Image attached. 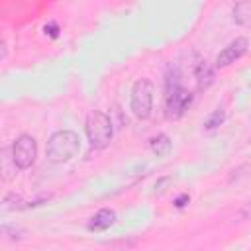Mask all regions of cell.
Listing matches in <instances>:
<instances>
[{
  "instance_id": "52a82bcc",
  "label": "cell",
  "mask_w": 251,
  "mask_h": 251,
  "mask_svg": "<svg viewBox=\"0 0 251 251\" xmlns=\"http://www.w3.org/2000/svg\"><path fill=\"white\" fill-rule=\"evenodd\" d=\"M114 222H116V212L110 210V208H102L90 218L88 229L90 231H106V229H110L114 226Z\"/></svg>"
},
{
  "instance_id": "4fadbf2b",
  "label": "cell",
  "mask_w": 251,
  "mask_h": 251,
  "mask_svg": "<svg viewBox=\"0 0 251 251\" xmlns=\"http://www.w3.org/2000/svg\"><path fill=\"white\" fill-rule=\"evenodd\" d=\"M237 216H239L241 220H251V200H249V202L239 210V214H237Z\"/></svg>"
},
{
  "instance_id": "7c38bea8",
  "label": "cell",
  "mask_w": 251,
  "mask_h": 251,
  "mask_svg": "<svg viewBox=\"0 0 251 251\" xmlns=\"http://www.w3.org/2000/svg\"><path fill=\"white\" fill-rule=\"evenodd\" d=\"M224 120H226V114H224V110H214L208 118H206V122H204V127L208 129V131H212V129H216V127H220L222 124H224Z\"/></svg>"
},
{
  "instance_id": "9c48e42d",
  "label": "cell",
  "mask_w": 251,
  "mask_h": 251,
  "mask_svg": "<svg viewBox=\"0 0 251 251\" xmlns=\"http://www.w3.org/2000/svg\"><path fill=\"white\" fill-rule=\"evenodd\" d=\"M233 20L239 25H251V0H239L233 6Z\"/></svg>"
},
{
  "instance_id": "8992f818",
  "label": "cell",
  "mask_w": 251,
  "mask_h": 251,
  "mask_svg": "<svg viewBox=\"0 0 251 251\" xmlns=\"http://www.w3.org/2000/svg\"><path fill=\"white\" fill-rule=\"evenodd\" d=\"M247 51V39L245 37H237L233 39L229 45H226L218 57H216V67L218 69H224V67H229L231 63H235L239 57H243Z\"/></svg>"
},
{
  "instance_id": "277c9868",
  "label": "cell",
  "mask_w": 251,
  "mask_h": 251,
  "mask_svg": "<svg viewBox=\"0 0 251 251\" xmlns=\"http://www.w3.org/2000/svg\"><path fill=\"white\" fill-rule=\"evenodd\" d=\"M153 94H155V86L149 78L135 80V84L131 88L129 108H131V112L137 120H147L151 116V112H153Z\"/></svg>"
},
{
  "instance_id": "ba28073f",
  "label": "cell",
  "mask_w": 251,
  "mask_h": 251,
  "mask_svg": "<svg viewBox=\"0 0 251 251\" xmlns=\"http://www.w3.org/2000/svg\"><path fill=\"white\" fill-rule=\"evenodd\" d=\"M194 76H196L198 90H206V88L214 82V69H212L206 61H202V63H198V67H196V71H194Z\"/></svg>"
},
{
  "instance_id": "5b68a950",
  "label": "cell",
  "mask_w": 251,
  "mask_h": 251,
  "mask_svg": "<svg viewBox=\"0 0 251 251\" xmlns=\"http://www.w3.org/2000/svg\"><path fill=\"white\" fill-rule=\"evenodd\" d=\"M12 161L18 169H29L37 157V143L29 133H22L12 143Z\"/></svg>"
},
{
  "instance_id": "30bf717a",
  "label": "cell",
  "mask_w": 251,
  "mask_h": 251,
  "mask_svg": "<svg viewBox=\"0 0 251 251\" xmlns=\"http://www.w3.org/2000/svg\"><path fill=\"white\" fill-rule=\"evenodd\" d=\"M149 147H151V151H153L157 157H167V155L171 153V139H169V135L159 133V135H155V137L149 141Z\"/></svg>"
},
{
  "instance_id": "6da1fadb",
  "label": "cell",
  "mask_w": 251,
  "mask_h": 251,
  "mask_svg": "<svg viewBox=\"0 0 251 251\" xmlns=\"http://www.w3.org/2000/svg\"><path fill=\"white\" fill-rule=\"evenodd\" d=\"M80 151V137L78 133L71 129H59L55 131L45 147V155L51 163H67Z\"/></svg>"
},
{
  "instance_id": "7a4b0ae2",
  "label": "cell",
  "mask_w": 251,
  "mask_h": 251,
  "mask_svg": "<svg viewBox=\"0 0 251 251\" xmlns=\"http://www.w3.org/2000/svg\"><path fill=\"white\" fill-rule=\"evenodd\" d=\"M84 131L88 137L90 147L94 149H104L114 135V124L110 120L108 114L100 112V110H92L86 116V124H84Z\"/></svg>"
},
{
  "instance_id": "9a60e30c",
  "label": "cell",
  "mask_w": 251,
  "mask_h": 251,
  "mask_svg": "<svg viewBox=\"0 0 251 251\" xmlns=\"http://www.w3.org/2000/svg\"><path fill=\"white\" fill-rule=\"evenodd\" d=\"M188 202H190V196H188V194H180V196L175 198V206H176V208H184Z\"/></svg>"
},
{
  "instance_id": "2e32d148",
  "label": "cell",
  "mask_w": 251,
  "mask_h": 251,
  "mask_svg": "<svg viewBox=\"0 0 251 251\" xmlns=\"http://www.w3.org/2000/svg\"><path fill=\"white\" fill-rule=\"evenodd\" d=\"M169 182H171V178H169V176L161 178V180H159V182L155 184V192H159V194H161V192H165V186H167Z\"/></svg>"
},
{
  "instance_id": "5bb4252c",
  "label": "cell",
  "mask_w": 251,
  "mask_h": 251,
  "mask_svg": "<svg viewBox=\"0 0 251 251\" xmlns=\"http://www.w3.org/2000/svg\"><path fill=\"white\" fill-rule=\"evenodd\" d=\"M45 33H49L51 37H57V35H59V25H57L55 22H49V24L45 25Z\"/></svg>"
},
{
  "instance_id": "8fae6325",
  "label": "cell",
  "mask_w": 251,
  "mask_h": 251,
  "mask_svg": "<svg viewBox=\"0 0 251 251\" xmlns=\"http://www.w3.org/2000/svg\"><path fill=\"white\" fill-rule=\"evenodd\" d=\"M22 208H27V202H24V198L20 194L8 192L2 198V210H22Z\"/></svg>"
},
{
  "instance_id": "3957f363",
  "label": "cell",
  "mask_w": 251,
  "mask_h": 251,
  "mask_svg": "<svg viewBox=\"0 0 251 251\" xmlns=\"http://www.w3.org/2000/svg\"><path fill=\"white\" fill-rule=\"evenodd\" d=\"M192 104V94L180 86L176 75L167 78V94H165V114L169 120H176L180 118L188 106Z\"/></svg>"
}]
</instances>
